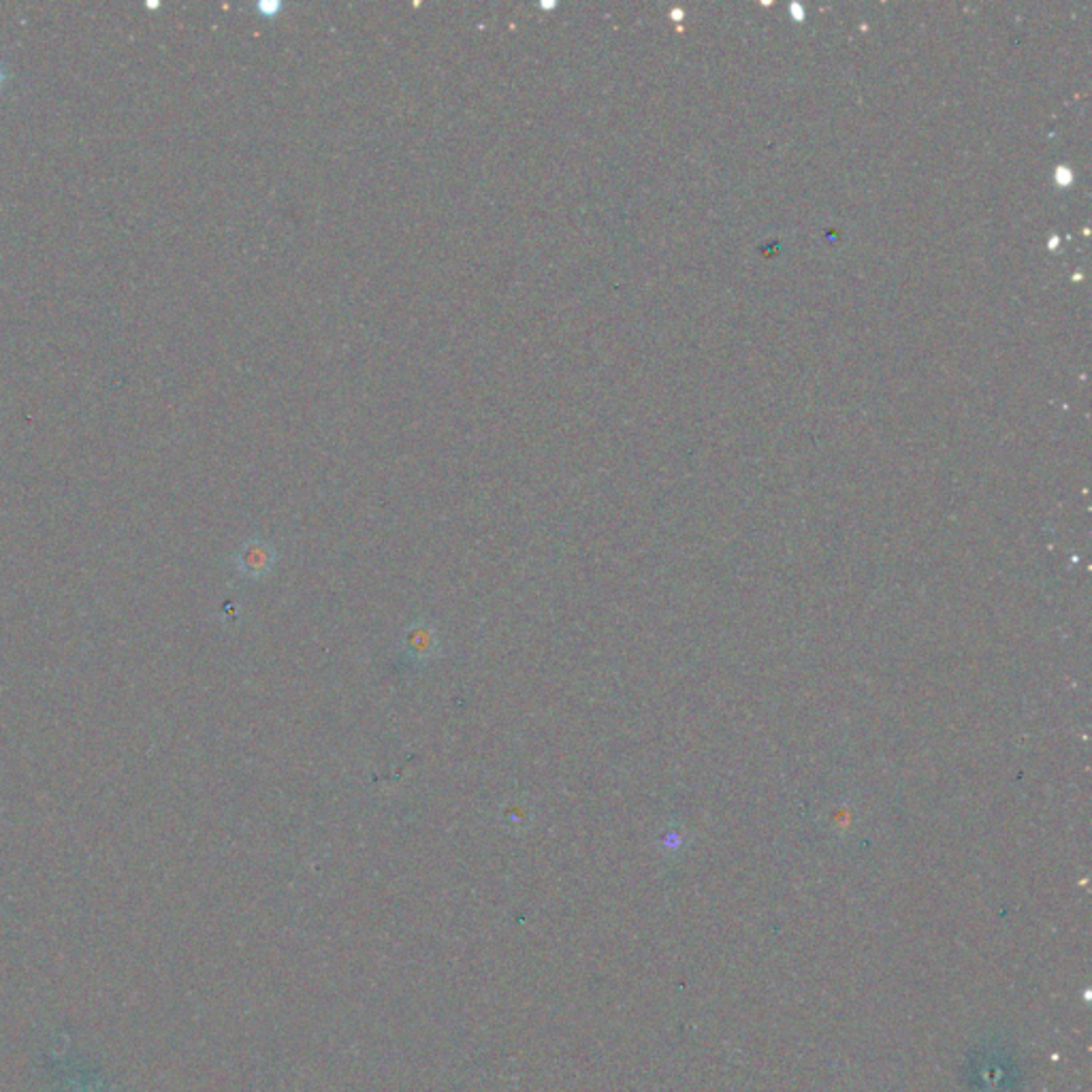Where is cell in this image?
<instances>
[{
	"mask_svg": "<svg viewBox=\"0 0 1092 1092\" xmlns=\"http://www.w3.org/2000/svg\"><path fill=\"white\" fill-rule=\"evenodd\" d=\"M7 80H9V71L5 69V64L0 62V90H3V86L7 84Z\"/></svg>",
	"mask_w": 1092,
	"mask_h": 1092,
	"instance_id": "cell-3",
	"label": "cell"
},
{
	"mask_svg": "<svg viewBox=\"0 0 1092 1092\" xmlns=\"http://www.w3.org/2000/svg\"><path fill=\"white\" fill-rule=\"evenodd\" d=\"M437 629L427 621H414L402 631V651L414 664H427L440 658Z\"/></svg>",
	"mask_w": 1092,
	"mask_h": 1092,
	"instance_id": "cell-2",
	"label": "cell"
},
{
	"mask_svg": "<svg viewBox=\"0 0 1092 1092\" xmlns=\"http://www.w3.org/2000/svg\"><path fill=\"white\" fill-rule=\"evenodd\" d=\"M278 563V551L270 540L252 538L241 544V549L235 553V568L243 578L250 581H259L265 578L274 565Z\"/></svg>",
	"mask_w": 1092,
	"mask_h": 1092,
	"instance_id": "cell-1",
	"label": "cell"
}]
</instances>
